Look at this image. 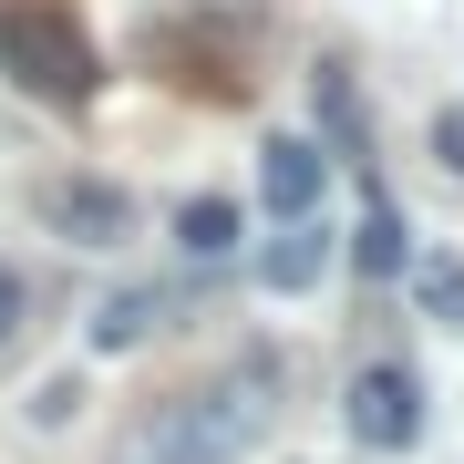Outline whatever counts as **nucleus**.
<instances>
[{
	"instance_id": "423d86ee",
	"label": "nucleus",
	"mask_w": 464,
	"mask_h": 464,
	"mask_svg": "<svg viewBox=\"0 0 464 464\" xmlns=\"http://www.w3.org/2000/svg\"><path fill=\"white\" fill-rule=\"evenodd\" d=\"M320 268H331V227H320V207H310V217H279V237L258 248V279H268V289H310Z\"/></svg>"
},
{
	"instance_id": "9d476101",
	"label": "nucleus",
	"mask_w": 464,
	"mask_h": 464,
	"mask_svg": "<svg viewBox=\"0 0 464 464\" xmlns=\"http://www.w3.org/2000/svg\"><path fill=\"white\" fill-rule=\"evenodd\" d=\"M413 299H423L433 320L464 331V258H413Z\"/></svg>"
},
{
	"instance_id": "39448f33",
	"label": "nucleus",
	"mask_w": 464,
	"mask_h": 464,
	"mask_svg": "<svg viewBox=\"0 0 464 464\" xmlns=\"http://www.w3.org/2000/svg\"><path fill=\"white\" fill-rule=\"evenodd\" d=\"M320 186H331V155L299 145V134H279V145L258 155V197H268V217H310Z\"/></svg>"
},
{
	"instance_id": "7ed1b4c3",
	"label": "nucleus",
	"mask_w": 464,
	"mask_h": 464,
	"mask_svg": "<svg viewBox=\"0 0 464 464\" xmlns=\"http://www.w3.org/2000/svg\"><path fill=\"white\" fill-rule=\"evenodd\" d=\"M341 423H351V444H372V454H402V444H423V382L402 372V362H372L362 382H351Z\"/></svg>"
},
{
	"instance_id": "20e7f679",
	"label": "nucleus",
	"mask_w": 464,
	"mask_h": 464,
	"mask_svg": "<svg viewBox=\"0 0 464 464\" xmlns=\"http://www.w3.org/2000/svg\"><path fill=\"white\" fill-rule=\"evenodd\" d=\"M42 227L72 237V248H124L134 237V197L103 186V176H52L42 186Z\"/></svg>"
},
{
	"instance_id": "6e6552de",
	"label": "nucleus",
	"mask_w": 464,
	"mask_h": 464,
	"mask_svg": "<svg viewBox=\"0 0 464 464\" xmlns=\"http://www.w3.org/2000/svg\"><path fill=\"white\" fill-rule=\"evenodd\" d=\"M166 310H176V289H114L93 310V351H134V341H155L166 331Z\"/></svg>"
},
{
	"instance_id": "1a4fd4ad",
	"label": "nucleus",
	"mask_w": 464,
	"mask_h": 464,
	"mask_svg": "<svg viewBox=\"0 0 464 464\" xmlns=\"http://www.w3.org/2000/svg\"><path fill=\"white\" fill-rule=\"evenodd\" d=\"M176 248H186V258H227V248H237V207H227V197H186V207H176Z\"/></svg>"
},
{
	"instance_id": "0eeeda50",
	"label": "nucleus",
	"mask_w": 464,
	"mask_h": 464,
	"mask_svg": "<svg viewBox=\"0 0 464 464\" xmlns=\"http://www.w3.org/2000/svg\"><path fill=\"white\" fill-rule=\"evenodd\" d=\"M351 268H362V279H402V268H413V227H402V207L382 197H362V237H351Z\"/></svg>"
},
{
	"instance_id": "9b49d317",
	"label": "nucleus",
	"mask_w": 464,
	"mask_h": 464,
	"mask_svg": "<svg viewBox=\"0 0 464 464\" xmlns=\"http://www.w3.org/2000/svg\"><path fill=\"white\" fill-rule=\"evenodd\" d=\"M21 320H32V289H21V268H0V351L21 341Z\"/></svg>"
},
{
	"instance_id": "f8f14e48",
	"label": "nucleus",
	"mask_w": 464,
	"mask_h": 464,
	"mask_svg": "<svg viewBox=\"0 0 464 464\" xmlns=\"http://www.w3.org/2000/svg\"><path fill=\"white\" fill-rule=\"evenodd\" d=\"M433 155L464 176V103H444V114H433Z\"/></svg>"
},
{
	"instance_id": "f03ea898",
	"label": "nucleus",
	"mask_w": 464,
	"mask_h": 464,
	"mask_svg": "<svg viewBox=\"0 0 464 464\" xmlns=\"http://www.w3.org/2000/svg\"><path fill=\"white\" fill-rule=\"evenodd\" d=\"M0 72L42 103H83L93 93V42L72 32L63 0H11L0 11Z\"/></svg>"
},
{
	"instance_id": "f257e3e1",
	"label": "nucleus",
	"mask_w": 464,
	"mask_h": 464,
	"mask_svg": "<svg viewBox=\"0 0 464 464\" xmlns=\"http://www.w3.org/2000/svg\"><path fill=\"white\" fill-rule=\"evenodd\" d=\"M268 413H279V362L248 351V362L207 372L197 392L145 402V413L114 433V464H237V454H258Z\"/></svg>"
}]
</instances>
